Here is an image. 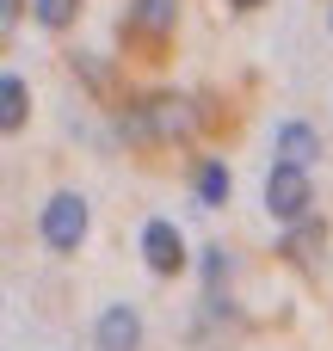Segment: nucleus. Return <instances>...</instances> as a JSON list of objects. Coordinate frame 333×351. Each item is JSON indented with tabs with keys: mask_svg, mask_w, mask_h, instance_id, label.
Returning <instances> with one entry per match:
<instances>
[{
	"mask_svg": "<svg viewBox=\"0 0 333 351\" xmlns=\"http://www.w3.org/2000/svg\"><path fill=\"white\" fill-rule=\"evenodd\" d=\"M117 136L130 148H161V142H179L192 136V105L179 93H154V99H136L117 111Z\"/></svg>",
	"mask_w": 333,
	"mask_h": 351,
	"instance_id": "f257e3e1",
	"label": "nucleus"
},
{
	"mask_svg": "<svg viewBox=\"0 0 333 351\" xmlns=\"http://www.w3.org/2000/svg\"><path fill=\"white\" fill-rule=\"evenodd\" d=\"M87 228H93V210H87L80 191H56V197L37 210V234H43L49 253H80Z\"/></svg>",
	"mask_w": 333,
	"mask_h": 351,
	"instance_id": "f03ea898",
	"label": "nucleus"
},
{
	"mask_svg": "<svg viewBox=\"0 0 333 351\" xmlns=\"http://www.w3.org/2000/svg\"><path fill=\"white\" fill-rule=\"evenodd\" d=\"M309 204H315V185H309V167H290V160H272L266 173V210L290 228V222H309Z\"/></svg>",
	"mask_w": 333,
	"mask_h": 351,
	"instance_id": "7ed1b4c3",
	"label": "nucleus"
},
{
	"mask_svg": "<svg viewBox=\"0 0 333 351\" xmlns=\"http://www.w3.org/2000/svg\"><path fill=\"white\" fill-rule=\"evenodd\" d=\"M142 259H148L154 278H179V271H185V234L154 216V222L142 228Z\"/></svg>",
	"mask_w": 333,
	"mask_h": 351,
	"instance_id": "20e7f679",
	"label": "nucleus"
},
{
	"mask_svg": "<svg viewBox=\"0 0 333 351\" xmlns=\"http://www.w3.org/2000/svg\"><path fill=\"white\" fill-rule=\"evenodd\" d=\"M93 339H99V351H142V315H136L130 302H111V308L99 315Z\"/></svg>",
	"mask_w": 333,
	"mask_h": 351,
	"instance_id": "39448f33",
	"label": "nucleus"
},
{
	"mask_svg": "<svg viewBox=\"0 0 333 351\" xmlns=\"http://www.w3.org/2000/svg\"><path fill=\"white\" fill-rule=\"evenodd\" d=\"M321 253H328V228L309 216V222H290V234H284V259L297 265V271H321Z\"/></svg>",
	"mask_w": 333,
	"mask_h": 351,
	"instance_id": "423d86ee",
	"label": "nucleus"
},
{
	"mask_svg": "<svg viewBox=\"0 0 333 351\" xmlns=\"http://www.w3.org/2000/svg\"><path fill=\"white\" fill-rule=\"evenodd\" d=\"M173 25H179V0H136L130 6V31L148 37V43H167Z\"/></svg>",
	"mask_w": 333,
	"mask_h": 351,
	"instance_id": "0eeeda50",
	"label": "nucleus"
},
{
	"mask_svg": "<svg viewBox=\"0 0 333 351\" xmlns=\"http://www.w3.org/2000/svg\"><path fill=\"white\" fill-rule=\"evenodd\" d=\"M272 154H278V160H290V167H315V160H321V136H315L309 123H278Z\"/></svg>",
	"mask_w": 333,
	"mask_h": 351,
	"instance_id": "6e6552de",
	"label": "nucleus"
},
{
	"mask_svg": "<svg viewBox=\"0 0 333 351\" xmlns=\"http://www.w3.org/2000/svg\"><path fill=\"white\" fill-rule=\"evenodd\" d=\"M25 111H31V86H25L19 74H6V80H0V130H6V136L25 130Z\"/></svg>",
	"mask_w": 333,
	"mask_h": 351,
	"instance_id": "1a4fd4ad",
	"label": "nucleus"
},
{
	"mask_svg": "<svg viewBox=\"0 0 333 351\" xmlns=\"http://www.w3.org/2000/svg\"><path fill=\"white\" fill-rule=\"evenodd\" d=\"M229 191H235L229 167H222V160H204V167H198V204H204V210H222Z\"/></svg>",
	"mask_w": 333,
	"mask_h": 351,
	"instance_id": "9d476101",
	"label": "nucleus"
},
{
	"mask_svg": "<svg viewBox=\"0 0 333 351\" xmlns=\"http://www.w3.org/2000/svg\"><path fill=\"white\" fill-rule=\"evenodd\" d=\"M31 12H37L43 31H68L80 19V0H31Z\"/></svg>",
	"mask_w": 333,
	"mask_h": 351,
	"instance_id": "9b49d317",
	"label": "nucleus"
},
{
	"mask_svg": "<svg viewBox=\"0 0 333 351\" xmlns=\"http://www.w3.org/2000/svg\"><path fill=\"white\" fill-rule=\"evenodd\" d=\"M204 284H210V296H222V284H229V253L222 247H204Z\"/></svg>",
	"mask_w": 333,
	"mask_h": 351,
	"instance_id": "f8f14e48",
	"label": "nucleus"
},
{
	"mask_svg": "<svg viewBox=\"0 0 333 351\" xmlns=\"http://www.w3.org/2000/svg\"><path fill=\"white\" fill-rule=\"evenodd\" d=\"M19 19H25V0H0V25H6V31H12V25H19Z\"/></svg>",
	"mask_w": 333,
	"mask_h": 351,
	"instance_id": "ddd939ff",
	"label": "nucleus"
},
{
	"mask_svg": "<svg viewBox=\"0 0 333 351\" xmlns=\"http://www.w3.org/2000/svg\"><path fill=\"white\" fill-rule=\"evenodd\" d=\"M229 6H241V12H253V6H266V0H229Z\"/></svg>",
	"mask_w": 333,
	"mask_h": 351,
	"instance_id": "4468645a",
	"label": "nucleus"
},
{
	"mask_svg": "<svg viewBox=\"0 0 333 351\" xmlns=\"http://www.w3.org/2000/svg\"><path fill=\"white\" fill-rule=\"evenodd\" d=\"M328 25H333V6H328Z\"/></svg>",
	"mask_w": 333,
	"mask_h": 351,
	"instance_id": "2eb2a0df",
	"label": "nucleus"
}]
</instances>
